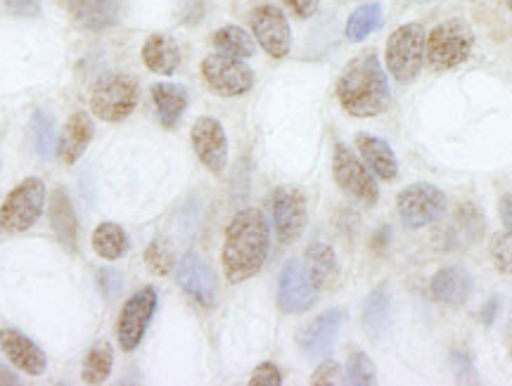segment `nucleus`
Returning <instances> with one entry per match:
<instances>
[{
    "mask_svg": "<svg viewBox=\"0 0 512 386\" xmlns=\"http://www.w3.org/2000/svg\"><path fill=\"white\" fill-rule=\"evenodd\" d=\"M152 102H155V112L159 124L166 131L181 124L185 109H188V90L178 83H155L152 86Z\"/></svg>",
    "mask_w": 512,
    "mask_h": 386,
    "instance_id": "a878e982",
    "label": "nucleus"
},
{
    "mask_svg": "<svg viewBox=\"0 0 512 386\" xmlns=\"http://www.w3.org/2000/svg\"><path fill=\"white\" fill-rule=\"evenodd\" d=\"M283 384V372L275 363H261L256 365L252 377H249V386H280Z\"/></svg>",
    "mask_w": 512,
    "mask_h": 386,
    "instance_id": "e433bc0d",
    "label": "nucleus"
},
{
    "mask_svg": "<svg viewBox=\"0 0 512 386\" xmlns=\"http://www.w3.org/2000/svg\"><path fill=\"white\" fill-rule=\"evenodd\" d=\"M249 29L254 41L273 60H283L292 50V29L278 5H259L249 12Z\"/></svg>",
    "mask_w": 512,
    "mask_h": 386,
    "instance_id": "9b49d317",
    "label": "nucleus"
},
{
    "mask_svg": "<svg viewBox=\"0 0 512 386\" xmlns=\"http://www.w3.org/2000/svg\"><path fill=\"white\" fill-rule=\"evenodd\" d=\"M271 252V228L259 209H242L228 223L221 263L230 285H240L261 273Z\"/></svg>",
    "mask_w": 512,
    "mask_h": 386,
    "instance_id": "f257e3e1",
    "label": "nucleus"
},
{
    "mask_svg": "<svg viewBox=\"0 0 512 386\" xmlns=\"http://www.w3.org/2000/svg\"><path fill=\"white\" fill-rule=\"evenodd\" d=\"M332 176L339 190L347 192L356 202L366 204V207H375L380 199V188H377L375 176L347 145L337 143L335 152H332Z\"/></svg>",
    "mask_w": 512,
    "mask_h": 386,
    "instance_id": "6e6552de",
    "label": "nucleus"
},
{
    "mask_svg": "<svg viewBox=\"0 0 512 386\" xmlns=\"http://www.w3.org/2000/svg\"><path fill=\"white\" fill-rule=\"evenodd\" d=\"M339 377H342V368H339L337 360L325 358L323 363L316 368V372H313L311 384L313 386H332V384H339Z\"/></svg>",
    "mask_w": 512,
    "mask_h": 386,
    "instance_id": "4c0bfd02",
    "label": "nucleus"
},
{
    "mask_svg": "<svg viewBox=\"0 0 512 386\" xmlns=\"http://www.w3.org/2000/svg\"><path fill=\"white\" fill-rule=\"evenodd\" d=\"M411 5H425V3H432V0H408Z\"/></svg>",
    "mask_w": 512,
    "mask_h": 386,
    "instance_id": "49530a36",
    "label": "nucleus"
},
{
    "mask_svg": "<svg viewBox=\"0 0 512 386\" xmlns=\"http://www.w3.org/2000/svg\"><path fill=\"white\" fill-rule=\"evenodd\" d=\"M157 301L159 297L155 287H140L136 294L128 297L117 320V342L121 351L131 353L143 344L147 327H150L152 318H155Z\"/></svg>",
    "mask_w": 512,
    "mask_h": 386,
    "instance_id": "9d476101",
    "label": "nucleus"
},
{
    "mask_svg": "<svg viewBox=\"0 0 512 386\" xmlns=\"http://www.w3.org/2000/svg\"><path fill=\"white\" fill-rule=\"evenodd\" d=\"M356 150L361 154V162L368 166L375 178L389 183V180H396V176H399V162H396V154L387 140L370 133H358Z\"/></svg>",
    "mask_w": 512,
    "mask_h": 386,
    "instance_id": "5701e85b",
    "label": "nucleus"
},
{
    "mask_svg": "<svg viewBox=\"0 0 512 386\" xmlns=\"http://www.w3.org/2000/svg\"><path fill=\"white\" fill-rule=\"evenodd\" d=\"M489 254L498 273L512 275V235L508 230H503V233H496L491 237Z\"/></svg>",
    "mask_w": 512,
    "mask_h": 386,
    "instance_id": "f704fd0d",
    "label": "nucleus"
},
{
    "mask_svg": "<svg viewBox=\"0 0 512 386\" xmlns=\"http://www.w3.org/2000/svg\"><path fill=\"white\" fill-rule=\"evenodd\" d=\"M112 365H114V353L112 346L107 342H98L91 351L86 353L83 358V368H81V379L83 384H105L112 375Z\"/></svg>",
    "mask_w": 512,
    "mask_h": 386,
    "instance_id": "c756f323",
    "label": "nucleus"
},
{
    "mask_svg": "<svg viewBox=\"0 0 512 386\" xmlns=\"http://www.w3.org/2000/svg\"><path fill=\"white\" fill-rule=\"evenodd\" d=\"M425 43L427 34L420 24H403L389 36L387 50H384V62L387 72L399 83H411L418 79L422 62H425Z\"/></svg>",
    "mask_w": 512,
    "mask_h": 386,
    "instance_id": "423d86ee",
    "label": "nucleus"
},
{
    "mask_svg": "<svg viewBox=\"0 0 512 386\" xmlns=\"http://www.w3.org/2000/svg\"><path fill=\"white\" fill-rule=\"evenodd\" d=\"M347 313L342 308H330L320 313L316 320H311L299 334V349L309 358H328L330 351L335 349V342L342 330Z\"/></svg>",
    "mask_w": 512,
    "mask_h": 386,
    "instance_id": "dca6fc26",
    "label": "nucleus"
},
{
    "mask_svg": "<svg viewBox=\"0 0 512 386\" xmlns=\"http://www.w3.org/2000/svg\"><path fill=\"white\" fill-rule=\"evenodd\" d=\"M510 353H512V339H510Z\"/></svg>",
    "mask_w": 512,
    "mask_h": 386,
    "instance_id": "09e8293b",
    "label": "nucleus"
},
{
    "mask_svg": "<svg viewBox=\"0 0 512 386\" xmlns=\"http://www.w3.org/2000/svg\"><path fill=\"white\" fill-rule=\"evenodd\" d=\"M389 240H392V228L389 225H382V228H377V233L373 235V249L377 254L384 252V249L389 247Z\"/></svg>",
    "mask_w": 512,
    "mask_h": 386,
    "instance_id": "c03bdc74",
    "label": "nucleus"
},
{
    "mask_svg": "<svg viewBox=\"0 0 512 386\" xmlns=\"http://www.w3.org/2000/svg\"><path fill=\"white\" fill-rule=\"evenodd\" d=\"M384 15L380 3H363L361 8L351 12L347 22V38L351 43H361L366 38L382 27Z\"/></svg>",
    "mask_w": 512,
    "mask_h": 386,
    "instance_id": "7c9ffc66",
    "label": "nucleus"
},
{
    "mask_svg": "<svg viewBox=\"0 0 512 386\" xmlns=\"http://www.w3.org/2000/svg\"><path fill=\"white\" fill-rule=\"evenodd\" d=\"M5 8L17 17H38L41 15V3L38 0H3Z\"/></svg>",
    "mask_w": 512,
    "mask_h": 386,
    "instance_id": "ea45409f",
    "label": "nucleus"
},
{
    "mask_svg": "<svg viewBox=\"0 0 512 386\" xmlns=\"http://www.w3.org/2000/svg\"><path fill=\"white\" fill-rule=\"evenodd\" d=\"M498 211H501V221L505 225V230L512 235V192L501 197V202H498Z\"/></svg>",
    "mask_w": 512,
    "mask_h": 386,
    "instance_id": "37998d69",
    "label": "nucleus"
},
{
    "mask_svg": "<svg viewBox=\"0 0 512 386\" xmlns=\"http://www.w3.org/2000/svg\"><path fill=\"white\" fill-rule=\"evenodd\" d=\"M306 270H309L313 285L318 289H323L325 285H330L337 275V256L332 252L330 244L325 242H311L309 249H306Z\"/></svg>",
    "mask_w": 512,
    "mask_h": 386,
    "instance_id": "cd10ccee",
    "label": "nucleus"
},
{
    "mask_svg": "<svg viewBox=\"0 0 512 386\" xmlns=\"http://www.w3.org/2000/svg\"><path fill=\"white\" fill-rule=\"evenodd\" d=\"M131 249V240L128 233L119 223H100L93 233V252L100 256L102 261H119L124 259Z\"/></svg>",
    "mask_w": 512,
    "mask_h": 386,
    "instance_id": "bb28decb",
    "label": "nucleus"
},
{
    "mask_svg": "<svg viewBox=\"0 0 512 386\" xmlns=\"http://www.w3.org/2000/svg\"><path fill=\"white\" fill-rule=\"evenodd\" d=\"M43 209H46V183L41 178H24L0 207V233H27L38 223Z\"/></svg>",
    "mask_w": 512,
    "mask_h": 386,
    "instance_id": "39448f33",
    "label": "nucleus"
},
{
    "mask_svg": "<svg viewBox=\"0 0 512 386\" xmlns=\"http://www.w3.org/2000/svg\"><path fill=\"white\" fill-rule=\"evenodd\" d=\"M190 143L204 169L221 176L228 169V138L221 121L214 117H200L192 124Z\"/></svg>",
    "mask_w": 512,
    "mask_h": 386,
    "instance_id": "4468645a",
    "label": "nucleus"
},
{
    "mask_svg": "<svg viewBox=\"0 0 512 386\" xmlns=\"http://www.w3.org/2000/svg\"><path fill=\"white\" fill-rule=\"evenodd\" d=\"M140 86L136 76L124 72L102 74L91 90V112L107 124H119L136 112Z\"/></svg>",
    "mask_w": 512,
    "mask_h": 386,
    "instance_id": "20e7f679",
    "label": "nucleus"
},
{
    "mask_svg": "<svg viewBox=\"0 0 512 386\" xmlns=\"http://www.w3.org/2000/svg\"><path fill=\"white\" fill-rule=\"evenodd\" d=\"M214 48L216 53L238 57V60H249L256 53V41L254 36H249L245 29L238 27V24H226L219 31H214Z\"/></svg>",
    "mask_w": 512,
    "mask_h": 386,
    "instance_id": "c85d7f7f",
    "label": "nucleus"
},
{
    "mask_svg": "<svg viewBox=\"0 0 512 386\" xmlns=\"http://www.w3.org/2000/svg\"><path fill=\"white\" fill-rule=\"evenodd\" d=\"M472 289H475V280H472L470 270L463 266H446L434 273L430 282V292L434 301L446 306H465L472 297Z\"/></svg>",
    "mask_w": 512,
    "mask_h": 386,
    "instance_id": "6ab92c4d",
    "label": "nucleus"
},
{
    "mask_svg": "<svg viewBox=\"0 0 512 386\" xmlns=\"http://www.w3.org/2000/svg\"><path fill=\"white\" fill-rule=\"evenodd\" d=\"M475 48V34L465 19H446L430 31L425 43V57L432 72H451L470 60Z\"/></svg>",
    "mask_w": 512,
    "mask_h": 386,
    "instance_id": "7ed1b4c3",
    "label": "nucleus"
},
{
    "mask_svg": "<svg viewBox=\"0 0 512 386\" xmlns=\"http://www.w3.org/2000/svg\"><path fill=\"white\" fill-rule=\"evenodd\" d=\"M337 100L347 114L370 119L392 105V86L375 50H366L344 67L337 81Z\"/></svg>",
    "mask_w": 512,
    "mask_h": 386,
    "instance_id": "f03ea898",
    "label": "nucleus"
},
{
    "mask_svg": "<svg viewBox=\"0 0 512 386\" xmlns=\"http://www.w3.org/2000/svg\"><path fill=\"white\" fill-rule=\"evenodd\" d=\"M505 3H508V8L512 10V0H505Z\"/></svg>",
    "mask_w": 512,
    "mask_h": 386,
    "instance_id": "de8ad7c7",
    "label": "nucleus"
},
{
    "mask_svg": "<svg viewBox=\"0 0 512 386\" xmlns=\"http://www.w3.org/2000/svg\"><path fill=\"white\" fill-rule=\"evenodd\" d=\"M363 330L370 337V342H382L387 337L389 327H392L394 320V306H392V292H389L387 285L375 287L373 292L368 294L366 304H363L361 313Z\"/></svg>",
    "mask_w": 512,
    "mask_h": 386,
    "instance_id": "b1692460",
    "label": "nucleus"
},
{
    "mask_svg": "<svg viewBox=\"0 0 512 386\" xmlns=\"http://www.w3.org/2000/svg\"><path fill=\"white\" fill-rule=\"evenodd\" d=\"M320 289L313 285L309 270L302 261L292 259L285 263L278 280V306L283 313L302 315L311 311L318 301Z\"/></svg>",
    "mask_w": 512,
    "mask_h": 386,
    "instance_id": "ddd939ff",
    "label": "nucleus"
},
{
    "mask_svg": "<svg viewBox=\"0 0 512 386\" xmlns=\"http://www.w3.org/2000/svg\"><path fill=\"white\" fill-rule=\"evenodd\" d=\"M93 140V121L86 112H74L57 140V157L64 166H74L86 154Z\"/></svg>",
    "mask_w": 512,
    "mask_h": 386,
    "instance_id": "4be33fe9",
    "label": "nucleus"
},
{
    "mask_svg": "<svg viewBox=\"0 0 512 386\" xmlns=\"http://www.w3.org/2000/svg\"><path fill=\"white\" fill-rule=\"evenodd\" d=\"M145 263L152 273L159 275V278H166L176 266V256L171 252L169 242L162 240V237H155L145 249Z\"/></svg>",
    "mask_w": 512,
    "mask_h": 386,
    "instance_id": "72a5a7b5",
    "label": "nucleus"
},
{
    "mask_svg": "<svg viewBox=\"0 0 512 386\" xmlns=\"http://www.w3.org/2000/svg\"><path fill=\"white\" fill-rule=\"evenodd\" d=\"M0 384H19V379L15 372L5 368V365H0Z\"/></svg>",
    "mask_w": 512,
    "mask_h": 386,
    "instance_id": "a18cd8bd",
    "label": "nucleus"
},
{
    "mask_svg": "<svg viewBox=\"0 0 512 386\" xmlns=\"http://www.w3.org/2000/svg\"><path fill=\"white\" fill-rule=\"evenodd\" d=\"M98 287L102 289V294H105L107 299L117 297L121 287H124V275L114 268H102L98 273Z\"/></svg>",
    "mask_w": 512,
    "mask_h": 386,
    "instance_id": "58836bf2",
    "label": "nucleus"
},
{
    "mask_svg": "<svg viewBox=\"0 0 512 386\" xmlns=\"http://www.w3.org/2000/svg\"><path fill=\"white\" fill-rule=\"evenodd\" d=\"M283 3L290 8L299 19H309L318 12L320 0H283Z\"/></svg>",
    "mask_w": 512,
    "mask_h": 386,
    "instance_id": "a19ab883",
    "label": "nucleus"
},
{
    "mask_svg": "<svg viewBox=\"0 0 512 386\" xmlns=\"http://www.w3.org/2000/svg\"><path fill=\"white\" fill-rule=\"evenodd\" d=\"M271 211H273V225L278 242L290 247L302 237L306 221H309V204H306V195L297 188H275L271 197Z\"/></svg>",
    "mask_w": 512,
    "mask_h": 386,
    "instance_id": "f8f14e48",
    "label": "nucleus"
},
{
    "mask_svg": "<svg viewBox=\"0 0 512 386\" xmlns=\"http://www.w3.org/2000/svg\"><path fill=\"white\" fill-rule=\"evenodd\" d=\"M0 351L5 353V358L15 365L17 370H22L29 377H41L48 370V358L38 344L31 342L27 334H22L15 327H3L0 330Z\"/></svg>",
    "mask_w": 512,
    "mask_h": 386,
    "instance_id": "f3484780",
    "label": "nucleus"
},
{
    "mask_svg": "<svg viewBox=\"0 0 512 386\" xmlns=\"http://www.w3.org/2000/svg\"><path fill=\"white\" fill-rule=\"evenodd\" d=\"M48 216L50 228H53L57 242H60L67 252H79V218H76L72 197L67 195L64 188H55L53 195H50Z\"/></svg>",
    "mask_w": 512,
    "mask_h": 386,
    "instance_id": "aec40b11",
    "label": "nucleus"
},
{
    "mask_svg": "<svg viewBox=\"0 0 512 386\" xmlns=\"http://www.w3.org/2000/svg\"><path fill=\"white\" fill-rule=\"evenodd\" d=\"M347 379L344 382L351 386H373L377 382V372L373 360L368 358V353L354 351L347 358V368H344Z\"/></svg>",
    "mask_w": 512,
    "mask_h": 386,
    "instance_id": "473e14b6",
    "label": "nucleus"
},
{
    "mask_svg": "<svg viewBox=\"0 0 512 386\" xmlns=\"http://www.w3.org/2000/svg\"><path fill=\"white\" fill-rule=\"evenodd\" d=\"M446 209V195L432 183H413L396 195V214L408 230H420L441 221Z\"/></svg>",
    "mask_w": 512,
    "mask_h": 386,
    "instance_id": "0eeeda50",
    "label": "nucleus"
},
{
    "mask_svg": "<svg viewBox=\"0 0 512 386\" xmlns=\"http://www.w3.org/2000/svg\"><path fill=\"white\" fill-rule=\"evenodd\" d=\"M176 282L197 306L211 308L216 304V275L202 256L185 254L176 263Z\"/></svg>",
    "mask_w": 512,
    "mask_h": 386,
    "instance_id": "2eb2a0df",
    "label": "nucleus"
},
{
    "mask_svg": "<svg viewBox=\"0 0 512 386\" xmlns=\"http://www.w3.org/2000/svg\"><path fill=\"white\" fill-rule=\"evenodd\" d=\"M482 235H484L482 211H479L475 204L465 202L460 204L446 228L441 230L437 242L441 249H446V252H456V249H465L470 247V244L479 242L482 240Z\"/></svg>",
    "mask_w": 512,
    "mask_h": 386,
    "instance_id": "a211bd4d",
    "label": "nucleus"
},
{
    "mask_svg": "<svg viewBox=\"0 0 512 386\" xmlns=\"http://www.w3.org/2000/svg\"><path fill=\"white\" fill-rule=\"evenodd\" d=\"M34 145H36V154L43 159V162H50L53 154L57 152L55 119L50 117L46 109H36L34 114Z\"/></svg>",
    "mask_w": 512,
    "mask_h": 386,
    "instance_id": "2f4dec72",
    "label": "nucleus"
},
{
    "mask_svg": "<svg viewBox=\"0 0 512 386\" xmlns=\"http://www.w3.org/2000/svg\"><path fill=\"white\" fill-rule=\"evenodd\" d=\"M143 64L152 74L171 76L181 67V48L171 36L152 34L143 43Z\"/></svg>",
    "mask_w": 512,
    "mask_h": 386,
    "instance_id": "393cba45",
    "label": "nucleus"
},
{
    "mask_svg": "<svg viewBox=\"0 0 512 386\" xmlns=\"http://www.w3.org/2000/svg\"><path fill=\"white\" fill-rule=\"evenodd\" d=\"M200 72L211 93L221 98H240L254 88V72L238 57L221 53L207 55L200 64Z\"/></svg>",
    "mask_w": 512,
    "mask_h": 386,
    "instance_id": "1a4fd4ad",
    "label": "nucleus"
},
{
    "mask_svg": "<svg viewBox=\"0 0 512 386\" xmlns=\"http://www.w3.org/2000/svg\"><path fill=\"white\" fill-rule=\"evenodd\" d=\"M69 17L83 31H105L119 22V0H67Z\"/></svg>",
    "mask_w": 512,
    "mask_h": 386,
    "instance_id": "412c9836",
    "label": "nucleus"
},
{
    "mask_svg": "<svg viewBox=\"0 0 512 386\" xmlns=\"http://www.w3.org/2000/svg\"><path fill=\"white\" fill-rule=\"evenodd\" d=\"M498 311H501V301H498V297H491L482 308H479V323L484 327H491L498 318Z\"/></svg>",
    "mask_w": 512,
    "mask_h": 386,
    "instance_id": "79ce46f5",
    "label": "nucleus"
},
{
    "mask_svg": "<svg viewBox=\"0 0 512 386\" xmlns=\"http://www.w3.org/2000/svg\"><path fill=\"white\" fill-rule=\"evenodd\" d=\"M451 368L453 375H456L458 384H479L477 377V368L472 363V356L467 351H451Z\"/></svg>",
    "mask_w": 512,
    "mask_h": 386,
    "instance_id": "c9c22d12",
    "label": "nucleus"
}]
</instances>
